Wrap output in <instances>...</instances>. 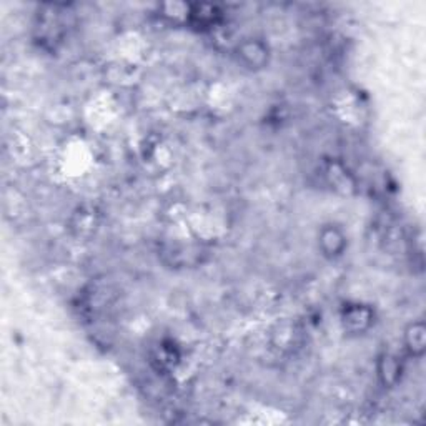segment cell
Returning a JSON list of instances; mask_svg holds the SVG:
<instances>
[{
  "label": "cell",
  "mask_w": 426,
  "mask_h": 426,
  "mask_svg": "<svg viewBox=\"0 0 426 426\" xmlns=\"http://www.w3.org/2000/svg\"><path fill=\"white\" fill-rule=\"evenodd\" d=\"M268 49L260 40H245L238 45V60L250 70H260L268 65Z\"/></svg>",
  "instance_id": "1"
},
{
  "label": "cell",
  "mask_w": 426,
  "mask_h": 426,
  "mask_svg": "<svg viewBox=\"0 0 426 426\" xmlns=\"http://www.w3.org/2000/svg\"><path fill=\"white\" fill-rule=\"evenodd\" d=\"M318 245H320V250L323 252L325 257L337 258L345 252V247H347V238H345L342 230L337 229V226L326 225L320 230Z\"/></svg>",
  "instance_id": "2"
},
{
  "label": "cell",
  "mask_w": 426,
  "mask_h": 426,
  "mask_svg": "<svg viewBox=\"0 0 426 426\" xmlns=\"http://www.w3.org/2000/svg\"><path fill=\"white\" fill-rule=\"evenodd\" d=\"M372 320H373L372 311L368 310L367 306H362V305L350 306V309L345 310V315H343L345 328L352 330L355 333L367 330L368 326L372 325Z\"/></svg>",
  "instance_id": "3"
},
{
  "label": "cell",
  "mask_w": 426,
  "mask_h": 426,
  "mask_svg": "<svg viewBox=\"0 0 426 426\" xmlns=\"http://www.w3.org/2000/svg\"><path fill=\"white\" fill-rule=\"evenodd\" d=\"M378 375H380L381 381L385 385H395L401 375V363L398 362V358L395 355H383L380 358V363H378Z\"/></svg>",
  "instance_id": "4"
},
{
  "label": "cell",
  "mask_w": 426,
  "mask_h": 426,
  "mask_svg": "<svg viewBox=\"0 0 426 426\" xmlns=\"http://www.w3.org/2000/svg\"><path fill=\"white\" fill-rule=\"evenodd\" d=\"M405 343L408 348L410 355L413 357H421L425 353V345H426V337H425V325L418 321L408 326L405 333Z\"/></svg>",
  "instance_id": "5"
}]
</instances>
